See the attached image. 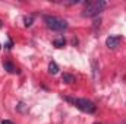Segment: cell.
I'll return each mask as SVG.
<instances>
[{
	"label": "cell",
	"instance_id": "12",
	"mask_svg": "<svg viewBox=\"0 0 126 124\" xmlns=\"http://www.w3.org/2000/svg\"><path fill=\"white\" fill-rule=\"evenodd\" d=\"M95 124H100V123H95Z\"/></svg>",
	"mask_w": 126,
	"mask_h": 124
},
{
	"label": "cell",
	"instance_id": "2",
	"mask_svg": "<svg viewBox=\"0 0 126 124\" xmlns=\"http://www.w3.org/2000/svg\"><path fill=\"white\" fill-rule=\"evenodd\" d=\"M44 22H46V25H47V28L48 29H51V31H64L66 28H67V22L62 19V18H57V16H51V15H46L44 16Z\"/></svg>",
	"mask_w": 126,
	"mask_h": 124
},
{
	"label": "cell",
	"instance_id": "7",
	"mask_svg": "<svg viewBox=\"0 0 126 124\" xmlns=\"http://www.w3.org/2000/svg\"><path fill=\"white\" fill-rule=\"evenodd\" d=\"M62 80L66 82V83H73V82H75V76H72V74H69V73H63Z\"/></svg>",
	"mask_w": 126,
	"mask_h": 124
},
{
	"label": "cell",
	"instance_id": "5",
	"mask_svg": "<svg viewBox=\"0 0 126 124\" xmlns=\"http://www.w3.org/2000/svg\"><path fill=\"white\" fill-rule=\"evenodd\" d=\"M3 67H4V70L7 72V73H18V69L15 67V64L13 63H10V62H4L3 63Z\"/></svg>",
	"mask_w": 126,
	"mask_h": 124
},
{
	"label": "cell",
	"instance_id": "1",
	"mask_svg": "<svg viewBox=\"0 0 126 124\" xmlns=\"http://www.w3.org/2000/svg\"><path fill=\"white\" fill-rule=\"evenodd\" d=\"M107 6V3L104 0H94V1H87L85 4V9L82 12V16L85 18H94V16H98L104 7Z\"/></svg>",
	"mask_w": 126,
	"mask_h": 124
},
{
	"label": "cell",
	"instance_id": "10",
	"mask_svg": "<svg viewBox=\"0 0 126 124\" xmlns=\"http://www.w3.org/2000/svg\"><path fill=\"white\" fill-rule=\"evenodd\" d=\"M1 124H13V123H12V121H9V120H3Z\"/></svg>",
	"mask_w": 126,
	"mask_h": 124
},
{
	"label": "cell",
	"instance_id": "6",
	"mask_svg": "<svg viewBox=\"0 0 126 124\" xmlns=\"http://www.w3.org/2000/svg\"><path fill=\"white\" fill-rule=\"evenodd\" d=\"M48 72H50L51 74H57V72H59V66L56 64V62H50V64H48Z\"/></svg>",
	"mask_w": 126,
	"mask_h": 124
},
{
	"label": "cell",
	"instance_id": "9",
	"mask_svg": "<svg viewBox=\"0 0 126 124\" xmlns=\"http://www.w3.org/2000/svg\"><path fill=\"white\" fill-rule=\"evenodd\" d=\"M24 22H25V26H31L32 22H34V18L32 16H25L24 18Z\"/></svg>",
	"mask_w": 126,
	"mask_h": 124
},
{
	"label": "cell",
	"instance_id": "3",
	"mask_svg": "<svg viewBox=\"0 0 126 124\" xmlns=\"http://www.w3.org/2000/svg\"><path fill=\"white\" fill-rule=\"evenodd\" d=\"M69 102H72L76 108H79L81 111L87 112V114H93L95 112V105L94 102H91L90 99H85V98H76V99H72V98H66Z\"/></svg>",
	"mask_w": 126,
	"mask_h": 124
},
{
	"label": "cell",
	"instance_id": "11",
	"mask_svg": "<svg viewBox=\"0 0 126 124\" xmlns=\"http://www.w3.org/2000/svg\"><path fill=\"white\" fill-rule=\"evenodd\" d=\"M1 26H3V22H1V21H0V28H1Z\"/></svg>",
	"mask_w": 126,
	"mask_h": 124
},
{
	"label": "cell",
	"instance_id": "4",
	"mask_svg": "<svg viewBox=\"0 0 126 124\" xmlns=\"http://www.w3.org/2000/svg\"><path fill=\"white\" fill-rule=\"evenodd\" d=\"M120 41H122V37H120V35H110V37L106 39V45H107L110 50H116V48L119 47Z\"/></svg>",
	"mask_w": 126,
	"mask_h": 124
},
{
	"label": "cell",
	"instance_id": "8",
	"mask_svg": "<svg viewBox=\"0 0 126 124\" xmlns=\"http://www.w3.org/2000/svg\"><path fill=\"white\" fill-rule=\"evenodd\" d=\"M64 44H66V39L64 38H57V39L53 41V45L56 48H62V47H64Z\"/></svg>",
	"mask_w": 126,
	"mask_h": 124
}]
</instances>
